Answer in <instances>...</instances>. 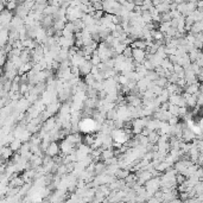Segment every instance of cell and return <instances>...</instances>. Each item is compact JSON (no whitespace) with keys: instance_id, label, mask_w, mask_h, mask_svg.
Listing matches in <instances>:
<instances>
[{"instance_id":"obj_8","label":"cell","mask_w":203,"mask_h":203,"mask_svg":"<svg viewBox=\"0 0 203 203\" xmlns=\"http://www.w3.org/2000/svg\"><path fill=\"white\" fill-rule=\"evenodd\" d=\"M11 149L13 150V151H17V150H19L20 147H22V143H20V140L19 139H17V140H13L12 143H11Z\"/></svg>"},{"instance_id":"obj_10","label":"cell","mask_w":203,"mask_h":203,"mask_svg":"<svg viewBox=\"0 0 203 203\" xmlns=\"http://www.w3.org/2000/svg\"><path fill=\"white\" fill-rule=\"evenodd\" d=\"M93 6H94V9H95V11H104V4L100 1H95V3H93Z\"/></svg>"},{"instance_id":"obj_1","label":"cell","mask_w":203,"mask_h":203,"mask_svg":"<svg viewBox=\"0 0 203 203\" xmlns=\"http://www.w3.org/2000/svg\"><path fill=\"white\" fill-rule=\"evenodd\" d=\"M93 65H94V64L91 63L90 59H84V61L78 65V68H80V75L86 76V75L90 74V72H91V69H93Z\"/></svg>"},{"instance_id":"obj_4","label":"cell","mask_w":203,"mask_h":203,"mask_svg":"<svg viewBox=\"0 0 203 203\" xmlns=\"http://www.w3.org/2000/svg\"><path fill=\"white\" fill-rule=\"evenodd\" d=\"M12 156H13V150L11 149V146H10V147L4 146V147L1 149V163H3V164L5 163L6 159L12 158Z\"/></svg>"},{"instance_id":"obj_2","label":"cell","mask_w":203,"mask_h":203,"mask_svg":"<svg viewBox=\"0 0 203 203\" xmlns=\"http://www.w3.org/2000/svg\"><path fill=\"white\" fill-rule=\"evenodd\" d=\"M133 58L139 63H144V61L146 59V50L133 49Z\"/></svg>"},{"instance_id":"obj_3","label":"cell","mask_w":203,"mask_h":203,"mask_svg":"<svg viewBox=\"0 0 203 203\" xmlns=\"http://www.w3.org/2000/svg\"><path fill=\"white\" fill-rule=\"evenodd\" d=\"M59 151H61V146L56 141H51L45 153L49 154V156H51V157H55V156H58V152Z\"/></svg>"},{"instance_id":"obj_6","label":"cell","mask_w":203,"mask_h":203,"mask_svg":"<svg viewBox=\"0 0 203 203\" xmlns=\"http://www.w3.org/2000/svg\"><path fill=\"white\" fill-rule=\"evenodd\" d=\"M123 55L126 57V58H133V48L131 45H127L126 49L124 50Z\"/></svg>"},{"instance_id":"obj_7","label":"cell","mask_w":203,"mask_h":203,"mask_svg":"<svg viewBox=\"0 0 203 203\" xmlns=\"http://www.w3.org/2000/svg\"><path fill=\"white\" fill-rule=\"evenodd\" d=\"M126 46H127V44H126V43H121V42H120V43L114 48V50L118 52V55H121V54L124 52V50L126 49Z\"/></svg>"},{"instance_id":"obj_9","label":"cell","mask_w":203,"mask_h":203,"mask_svg":"<svg viewBox=\"0 0 203 203\" xmlns=\"http://www.w3.org/2000/svg\"><path fill=\"white\" fill-rule=\"evenodd\" d=\"M17 6H18V5H17V0H13V1H7V3H6V9L10 10V11L16 10Z\"/></svg>"},{"instance_id":"obj_5","label":"cell","mask_w":203,"mask_h":203,"mask_svg":"<svg viewBox=\"0 0 203 203\" xmlns=\"http://www.w3.org/2000/svg\"><path fill=\"white\" fill-rule=\"evenodd\" d=\"M96 81H97V80H96V76H95L94 74H91V72L84 76V82H86L88 86H94Z\"/></svg>"}]
</instances>
